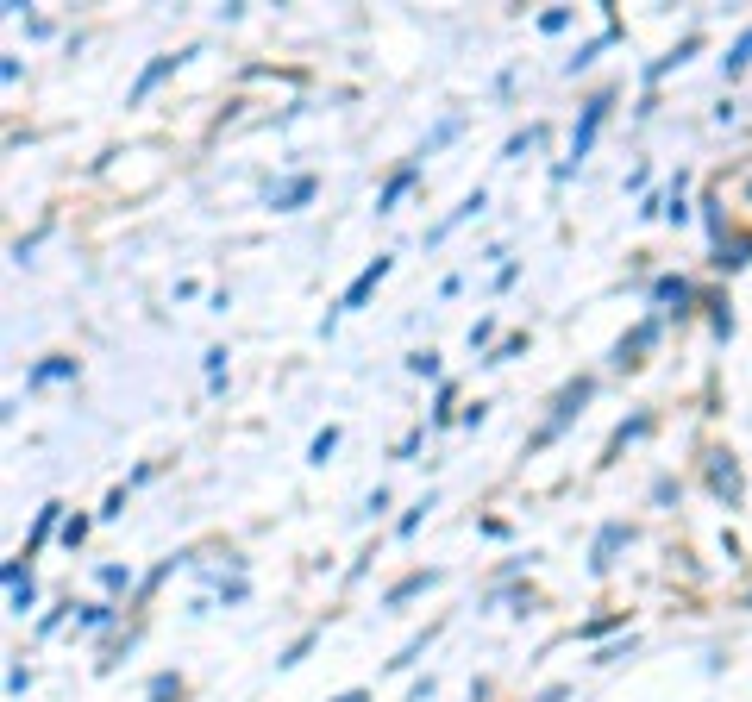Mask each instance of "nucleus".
Instances as JSON below:
<instances>
[{
	"label": "nucleus",
	"instance_id": "nucleus-34",
	"mask_svg": "<svg viewBox=\"0 0 752 702\" xmlns=\"http://www.w3.org/2000/svg\"><path fill=\"white\" fill-rule=\"evenodd\" d=\"M333 702H370V696H364V690H345V696H333Z\"/></svg>",
	"mask_w": 752,
	"mask_h": 702
},
{
	"label": "nucleus",
	"instance_id": "nucleus-13",
	"mask_svg": "<svg viewBox=\"0 0 752 702\" xmlns=\"http://www.w3.org/2000/svg\"><path fill=\"white\" fill-rule=\"evenodd\" d=\"M57 514H63V502H44V508H38V521H32V533H26V552H19V558H32L44 540H51V533H57Z\"/></svg>",
	"mask_w": 752,
	"mask_h": 702
},
{
	"label": "nucleus",
	"instance_id": "nucleus-11",
	"mask_svg": "<svg viewBox=\"0 0 752 702\" xmlns=\"http://www.w3.org/2000/svg\"><path fill=\"white\" fill-rule=\"evenodd\" d=\"M483 207H489V195H483V189H470V195H464V201H458V207H452V214H445V220H439V226H433V245H439V239H445V232H458V226H464V220H470V214H483Z\"/></svg>",
	"mask_w": 752,
	"mask_h": 702
},
{
	"label": "nucleus",
	"instance_id": "nucleus-21",
	"mask_svg": "<svg viewBox=\"0 0 752 702\" xmlns=\"http://www.w3.org/2000/svg\"><path fill=\"white\" fill-rule=\"evenodd\" d=\"M646 427H652V414H633V420H627V427H621L615 439H608V458H621V452H627V439H640Z\"/></svg>",
	"mask_w": 752,
	"mask_h": 702
},
{
	"label": "nucleus",
	"instance_id": "nucleus-17",
	"mask_svg": "<svg viewBox=\"0 0 752 702\" xmlns=\"http://www.w3.org/2000/svg\"><path fill=\"white\" fill-rule=\"evenodd\" d=\"M539 145H546V126H527V132H514L508 145H502V157L514 163V157H527V151H539Z\"/></svg>",
	"mask_w": 752,
	"mask_h": 702
},
{
	"label": "nucleus",
	"instance_id": "nucleus-6",
	"mask_svg": "<svg viewBox=\"0 0 752 702\" xmlns=\"http://www.w3.org/2000/svg\"><path fill=\"white\" fill-rule=\"evenodd\" d=\"M652 339H658V314L652 320H640L633 333L615 345V370H633V364H646V351H652Z\"/></svg>",
	"mask_w": 752,
	"mask_h": 702
},
{
	"label": "nucleus",
	"instance_id": "nucleus-32",
	"mask_svg": "<svg viewBox=\"0 0 752 702\" xmlns=\"http://www.w3.org/2000/svg\"><path fill=\"white\" fill-rule=\"evenodd\" d=\"M521 345H527V333H514V339H502L496 351H489V364H508V358H514V351H521Z\"/></svg>",
	"mask_w": 752,
	"mask_h": 702
},
{
	"label": "nucleus",
	"instance_id": "nucleus-23",
	"mask_svg": "<svg viewBox=\"0 0 752 702\" xmlns=\"http://www.w3.org/2000/svg\"><path fill=\"white\" fill-rule=\"evenodd\" d=\"M170 696H182V677H176V671H163V677H151V690H145V702H170Z\"/></svg>",
	"mask_w": 752,
	"mask_h": 702
},
{
	"label": "nucleus",
	"instance_id": "nucleus-27",
	"mask_svg": "<svg viewBox=\"0 0 752 702\" xmlns=\"http://www.w3.org/2000/svg\"><path fill=\"white\" fill-rule=\"evenodd\" d=\"M308 652H314V634H301V640H295L289 652H282V659H276V665H282V671H289V665H301V659H308Z\"/></svg>",
	"mask_w": 752,
	"mask_h": 702
},
{
	"label": "nucleus",
	"instance_id": "nucleus-24",
	"mask_svg": "<svg viewBox=\"0 0 752 702\" xmlns=\"http://www.w3.org/2000/svg\"><path fill=\"white\" fill-rule=\"evenodd\" d=\"M333 452H339V427H320V433H314V446H308V458H314V464H326Z\"/></svg>",
	"mask_w": 752,
	"mask_h": 702
},
{
	"label": "nucleus",
	"instance_id": "nucleus-31",
	"mask_svg": "<svg viewBox=\"0 0 752 702\" xmlns=\"http://www.w3.org/2000/svg\"><path fill=\"white\" fill-rule=\"evenodd\" d=\"M82 540H88V521H82V514H76V521H63V546H69V552H76Z\"/></svg>",
	"mask_w": 752,
	"mask_h": 702
},
{
	"label": "nucleus",
	"instance_id": "nucleus-18",
	"mask_svg": "<svg viewBox=\"0 0 752 702\" xmlns=\"http://www.w3.org/2000/svg\"><path fill=\"white\" fill-rule=\"evenodd\" d=\"M63 377H76V358H44L26 383H63Z\"/></svg>",
	"mask_w": 752,
	"mask_h": 702
},
{
	"label": "nucleus",
	"instance_id": "nucleus-10",
	"mask_svg": "<svg viewBox=\"0 0 752 702\" xmlns=\"http://www.w3.org/2000/svg\"><path fill=\"white\" fill-rule=\"evenodd\" d=\"M414 176H420V157H408L402 170H395V176L383 182V195H376V214H395V201H402V195L414 189Z\"/></svg>",
	"mask_w": 752,
	"mask_h": 702
},
{
	"label": "nucleus",
	"instance_id": "nucleus-4",
	"mask_svg": "<svg viewBox=\"0 0 752 702\" xmlns=\"http://www.w3.org/2000/svg\"><path fill=\"white\" fill-rule=\"evenodd\" d=\"M709 489H715L727 508H740V502H746V477H740L734 452H709Z\"/></svg>",
	"mask_w": 752,
	"mask_h": 702
},
{
	"label": "nucleus",
	"instance_id": "nucleus-9",
	"mask_svg": "<svg viewBox=\"0 0 752 702\" xmlns=\"http://www.w3.org/2000/svg\"><path fill=\"white\" fill-rule=\"evenodd\" d=\"M652 301H658V308H671L677 320H684V314H690V301H696V289L684 283V276H658V283H652Z\"/></svg>",
	"mask_w": 752,
	"mask_h": 702
},
{
	"label": "nucleus",
	"instance_id": "nucleus-3",
	"mask_svg": "<svg viewBox=\"0 0 752 702\" xmlns=\"http://www.w3.org/2000/svg\"><path fill=\"white\" fill-rule=\"evenodd\" d=\"M608 107H615V95H596L590 107H583V120H577V132H571V163H558V170H552L558 182L571 176V170H577L583 157H590V145H596V132H602V120H608Z\"/></svg>",
	"mask_w": 752,
	"mask_h": 702
},
{
	"label": "nucleus",
	"instance_id": "nucleus-26",
	"mask_svg": "<svg viewBox=\"0 0 752 702\" xmlns=\"http://www.w3.org/2000/svg\"><path fill=\"white\" fill-rule=\"evenodd\" d=\"M427 508H433V496H420V502H414V508L402 514V527H395V533H402V540H408V533H414L420 521H427Z\"/></svg>",
	"mask_w": 752,
	"mask_h": 702
},
{
	"label": "nucleus",
	"instance_id": "nucleus-33",
	"mask_svg": "<svg viewBox=\"0 0 752 702\" xmlns=\"http://www.w3.org/2000/svg\"><path fill=\"white\" fill-rule=\"evenodd\" d=\"M564 696H571V690H564V684H546V690H539L533 702H564Z\"/></svg>",
	"mask_w": 752,
	"mask_h": 702
},
{
	"label": "nucleus",
	"instance_id": "nucleus-8",
	"mask_svg": "<svg viewBox=\"0 0 752 702\" xmlns=\"http://www.w3.org/2000/svg\"><path fill=\"white\" fill-rule=\"evenodd\" d=\"M188 57H201V44H182V51H176V57H157V63L145 69V76H138V82H132V95H126V101H145V95H151V88H157L163 76H170V69H182Z\"/></svg>",
	"mask_w": 752,
	"mask_h": 702
},
{
	"label": "nucleus",
	"instance_id": "nucleus-1",
	"mask_svg": "<svg viewBox=\"0 0 752 702\" xmlns=\"http://www.w3.org/2000/svg\"><path fill=\"white\" fill-rule=\"evenodd\" d=\"M590 395H596V383H590V377H571V383H564V389L552 395V420L533 433V452H539V446H552V439H558V433L583 414V402H590Z\"/></svg>",
	"mask_w": 752,
	"mask_h": 702
},
{
	"label": "nucleus",
	"instance_id": "nucleus-2",
	"mask_svg": "<svg viewBox=\"0 0 752 702\" xmlns=\"http://www.w3.org/2000/svg\"><path fill=\"white\" fill-rule=\"evenodd\" d=\"M389 270H395V257H389V251H383V257H370V264L358 270V283H351V289L339 295V308H333V314H326V320H320V333H333V320H339V314H358V308H364V301L376 295V283H383V276H389Z\"/></svg>",
	"mask_w": 752,
	"mask_h": 702
},
{
	"label": "nucleus",
	"instance_id": "nucleus-25",
	"mask_svg": "<svg viewBox=\"0 0 752 702\" xmlns=\"http://www.w3.org/2000/svg\"><path fill=\"white\" fill-rule=\"evenodd\" d=\"M107 621H113V608H101V602H94V608H82V615H76V627H88V634H101Z\"/></svg>",
	"mask_w": 752,
	"mask_h": 702
},
{
	"label": "nucleus",
	"instance_id": "nucleus-20",
	"mask_svg": "<svg viewBox=\"0 0 752 702\" xmlns=\"http://www.w3.org/2000/svg\"><path fill=\"white\" fill-rule=\"evenodd\" d=\"M746 63H752V26H746V32L734 38V51H727V57H721V69H727V76H740V69H746Z\"/></svg>",
	"mask_w": 752,
	"mask_h": 702
},
{
	"label": "nucleus",
	"instance_id": "nucleus-16",
	"mask_svg": "<svg viewBox=\"0 0 752 702\" xmlns=\"http://www.w3.org/2000/svg\"><path fill=\"white\" fill-rule=\"evenodd\" d=\"M458 126H464V120H458V113H445V120H439V126H433V132H427V145H420V151H414V157H433V151H439V145H452V138H458Z\"/></svg>",
	"mask_w": 752,
	"mask_h": 702
},
{
	"label": "nucleus",
	"instance_id": "nucleus-19",
	"mask_svg": "<svg viewBox=\"0 0 752 702\" xmlns=\"http://www.w3.org/2000/svg\"><path fill=\"white\" fill-rule=\"evenodd\" d=\"M439 634V627H427V634H414L402 652H395V659H389V671H408V665H420V652H427V640Z\"/></svg>",
	"mask_w": 752,
	"mask_h": 702
},
{
	"label": "nucleus",
	"instance_id": "nucleus-15",
	"mask_svg": "<svg viewBox=\"0 0 752 702\" xmlns=\"http://www.w3.org/2000/svg\"><path fill=\"white\" fill-rule=\"evenodd\" d=\"M696 51H702V38H696V32H690V38H684V44H677V51H671V57H658V63H652V69H646V76H652V82H658V76H671V69H677V63H690V57H696Z\"/></svg>",
	"mask_w": 752,
	"mask_h": 702
},
{
	"label": "nucleus",
	"instance_id": "nucleus-30",
	"mask_svg": "<svg viewBox=\"0 0 752 702\" xmlns=\"http://www.w3.org/2000/svg\"><path fill=\"white\" fill-rule=\"evenodd\" d=\"M408 370H414V377H439V358H433V351H414Z\"/></svg>",
	"mask_w": 752,
	"mask_h": 702
},
{
	"label": "nucleus",
	"instance_id": "nucleus-7",
	"mask_svg": "<svg viewBox=\"0 0 752 702\" xmlns=\"http://www.w3.org/2000/svg\"><path fill=\"white\" fill-rule=\"evenodd\" d=\"M314 189H320L314 176H289V182H276L264 201L276 207V214H295V207H308V201H314Z\"/></svg>",
	"mask_w": 752,
	"mask_h": 702
},
{
	"label": "nucleus",
	"instance_id": "nucleus-28",
	"mask_svg": "<svg viewBox=\"0 0 752 702\" xmlns=\"http://www.w3.org/2000/svg\"><path fill=\"white\" fill-rule=\"evenodd\" d=\"M101 583L107 590H132V571L126 565H101Z\"/></svg>",
	"mask_w": 752,
	"mask_h": 702
},
{
	"label": "nucleus",
	"instance_id": "nucleus-5",
	"mask_svg": "<svg viewBox=\"0 0 752 702\" xmlns=\"http://www.w3.org/2000/svg\"><path fill=\"white\" fill-rule=\"evenodd\" d=\"M621 546H633V527H627V521H608V527L596 533V546H590V571L602 577L608 565H615V552H621Z\"/></svg>",
	"mask_w": 752,
	"mask_h": 702
},
{
	"label": "nucleus",
	"instance_id": "nucleus-14",
	"mask_svg": "<svg viewBox=\"0 0 752 702\" xmlns=\"http://www.w3.org/2000/svg\"><path fill=\"white\" fill-rule=\"evenodd\" d=\"M433 583H439V571H414V577H402V583H395V590H389L383 602H389V608H402L408 596H427V590H433Z\"/></svg>",
	"mask_w": 752,
	"mask_h": 702
},
{
	"label": "nucleus",
	"instance_id": "nucleus-22",
	"mask_svg": "<svg viewBox=\"0 0 752 702\" xmlns=\"http://www.w3.org/2000/svg\"><path fill=\"white\" fill-rule=\"evenodd\" d=\"M32 602H38V583H32V577L7 590V608H13V615H32Z\"/></svg>",
	"mask_w": 752,
	"mask_h": 702
},
{
	"label": "nucleus",
	"instance_id": "nucleus-12",
	"mask_svg": "<svg viewBox=\"0 0 752 702\" xmlns=\"http://www.w3.org/2000/svg\"><path fill=\"white\" fill-rule=\"evenodd\" d=\"M752 264V232H740V239H721L715 245V270H746Z\"/></svg>",
	"mask_w": 752,
	"mask_h": 702
},
{
	"label": "nucleus",
	"instance_id": "nucleus-29",
	"mask_svg": "<svg viewBox=\"0 0 752 702\" xmlns=\"http://www.w3.org/2000/svg\"><path fill=\"white\" fill-rule=\"evenodd\" d=\"M571 26V7H552V13H539V32H564Z\"/></svg>",
	"mask_w": 752,
	"mask_h": 702
}]
</instances>
